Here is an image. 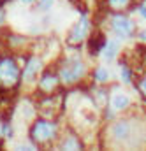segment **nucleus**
Instances as JSON below:
<instances>
[{"label": "nucleus", "instance_id": "nucleus-8", "mask_svg": "<svg viewBox=\"0 0 146 151\" xmlns=\"http://www.w3.org/2000/svg\"><path fill=\"white\" fill-rule=\"evenodd\" d=\"M39 67H40V62L35 60V58H32L30 62H28V65H27V69H25V81H34V77L35 74L39 72Z\"/></svg>", "mask_w": 146, "mask_h": 151}, {"label": "nucleus", "instance_id": "nucleus-9", "mask_svg": "<svg viewBox=\"0 0 146 151\" xmlns=\"http://www.w3.org/2000/svg\"><path fill=\"white\" fill-rule=\"evenodd\" d=\"M56 83H58V79H56L55 76L46 74V76H42V79H40V88H42L44 91H51V90L56 86Z\"/></svg>", "mask_w": 146, "mask_h": 151}, {"label": "nucleus", "instance_id": "nucleus-18", "mask_svg": "<svg viewBox=\"0 0 146 151\" xmlns=\"http://www.w3.org/2000/svg\"><path fill=\"white\" fill-rule=\"evenodd\" d=\"M141 39H143V40H146V32H141Z\"/></svg>", "mask_w": 146, "mask_h": 151}, {"label": "nucleus", "instance_id": "nucleus-4", "mask_svg": "<svg viewBox=\"0 0 146 151\" xmlns=\"http://www.w3.org/2000/svg\"><path fill=\"white\" fill-rule=\"evenodd\" d=\"M113 30L120 37H130L134 32V23L130 19H127L125 16H114L113 18Z\"/></svg>", "mask_w": 146, "mask_h": 151}, {"label": "nucleus", "instance_id": "nucleus-6", "mask_svg": "<svg viewBox=\"0 0 146 151\" xmlns=\"http://www.w3.org/2000/svg\"><path fill=\"white\" fill-rule=\"evenodd\" d=\"M111 132H113V135H114L116 141H125V139L130 137V134H132V127H130L129 121H116V123L113 125Z\"/></svg>", "mask_w": 146, "mask_h": 151}, {"label": "nucleus", "instance_id": "nucleus-3", "mask_svg": "<svg viewBox=\"0 0 146 151\" xmlns=\"http://www.w3.org/2000/svg\"><path fill=\"white\" fill-rule=\"evenodd\" d=\"M55 134H56V127L49 121H37L32 127V139L35 142H46L53 139Z\"/></svg>", "mask_w": 146, "mask_h": 151}, {"label": "nucleus", "instance_id": "nucleus-10", "mask_svg": "<svg viewBox=\"0 0 146 151\" xmlns=\"http://www.w3.org/2000/svg\"><path fill=\"white\" fill-rule=\"evenodd\" d=\"M116 53H118V42L116 40H109L108 44H106V47H104V58L106 60H113L114 56H116Z\"/></svg>", "mask_w": 146, "mask_h": 151}, {"label": "nucleus", "instance_id": "nucleus-5", "mask_svg": "<svg viewBox=\"0 0 146 151\" xmlns=\"http://www.w3.org/2000/svg\"><path fill=\"white\" fill-rule=\"evenodd\" d=\"M86 32H88V18L83 16V18L76 23V27L72 28L71 37H69V42H71V44H77V42H81L83 39L86 37Z\"/></svg>", "mask_w": 146, "mask_h": 151}, {"label": "nucleus", "instance_id": "nucleus-17", "mask_svg": "<svg viewBox=\"0 0 146 151\" xmlns=\"http://www.w3.org/2000/svg\"><path fill=\"white\" fill-rule=\"evenodd\" d=\"M139 12H141V16H145V18H146V7H145V5L139 9Z\"/></svg>", "mask_w": 146, "mask_h": 151}, {"label": "nucleus", "instance_id": "nucleus-1", "mask_svg": "<svg viewBox=\"0 0 146 151\" xmlns=\"http://www.w3.org/2000/svg\"><path fill=\"white\" fill-rule=\"evenodd\" d=\"M20 79V69L11 58H4L0 62V84L5 88L16 86Z\"/></svg>", "mask_w": 146, "mask_h": 151}, {"label": "nucleus", "instance_id": "nucleus-11", "mask_svg": "<svg viewBox=\"0 0 146 151\" xmlns=\"http://www.w3.org/2000/svg\"><path fill=\"white\" fill-rule=\"evenodd\" d=\"M108 77H109V74H108V70H106V69L99 67V69L95 70V79H97L99 83H104V81H108Z\"/></svg>", "mask_w": 146, "mask_h": 151}, {"label": "nucleus", "instance_id": "nucleus-19", "mask_svg": "<svg viewBox=\"0 0 146 151\" xmlns=\"http://www.w3.org/2000/svg\"><path fill=\"white\" fill-rule=\"evenodd\" d=\"M23 2H25V0H23ZM27 2H30V0H27Z\"/></svg>", "mask_w": 146, "mask_h": 151}, {"label": "nucleus", "instance_id": "nucleus-2", "mask_svg": "<svg viewBox=\"0 0 146 151\" xmlns=\"http://www.w3.org/2000/svg\"><path fill=\"white\" fill-rule=\"evenodd\" d=\"M85 74V65L79 62V60H71V62H67L64 67H62V70H60V77H62V81L64 83H76L81 76Z\"/></svg>", "mask_w": 146, "mask_h": 151}, {"label": "nucleus", "instance_id": "nucleus-12", "mask_svg": "<svg viewBox=\"0 0 146 151\" xmlns=\"http://www.w3.org/2000/svg\"><path fill=\"white\" fill-rule=\"evenodd\" d=\"M81 146H79V142L74 139V137H71L69 141H65V144H64V150H79Z\"/></svg>", "mask_w": 146, "mask_h": 151}, {"label": "nucleus", "instance_id": "nucleus-14", "mask_svg": "<svg viewBox=\"0 0 146 151\" xmlns=\"http://www.w3.org/2000/svg\"><path fill=\"white\" fill-rule=\"evenodd\" d=\"M121 76H123V81L125 83H130V72H129V69L125 65H121Z\"/></svg>", "mask_w": 146, "mask_h": 151}, {"label": "nucleus", "instance_id": "nucleus-7", "mask_svg": "<svg viewBox=\"0 0 146 151\" xmlns=\"http://www.w3.org/2000/svg\"><path fill=\"white\" fill-rule=\"evenodd\" d=\"M129 104H130V99L125 93H114L111 97V107L114 111H121V109L129 107Z\"/></svg>", "mask_w": 146, "mask_h": 151}, {"label": "nucleus", "instance_id": "nucleus-16", "mask_svg": "<svg viewBox=\"0 0 146 151\" xmlns=\"http://www.w3.org/2000/svg\"><path fill=\"white\" fill-rule=\"evenodd\" d=\"M139 90H141L143 93H146V76L141 79V83H139Z\"/></svg>", "mask_w": 146, "mask_h": 151}, {"label": "nucleus", "instance_id": "nucleus-15", "mask_svg": "<svg viewBox=\"0 0 146 151\" xmlns=\"http://www.w3.org/2000/svg\"><path fill=\"white\" fill-rule=\"evenodd\" d=\"M53 4V0H40V9H48Z\"/></svg>", "mask_w": 146, "mask_h": 151}, {"label": "nucleus", "instance_id": "nucleus-13", "mask_svg": "<svg viewBox=\"0 0 146 151\" xmlns=\"http://www.w3.org/2000/svg\"><path fill=\"white\" fill-rule=\"evenodd\" d=\"M109 4L113 7H125L129 4V0H109Z\"/></svg>", "mask_w": 146, "mask_h": 151}]
</instances>
